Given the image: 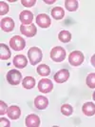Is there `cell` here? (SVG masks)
<instances>
[{
    "label": "cell",
    "instance_id": "obj_9",
    "mask_svg": "<svg viewBox=\"0 0 95 127\" xmlns=\"http://www.w3.org/2000/svg\"><path fill=\"white\" fill-rule=\"evenodd\" d=\"M69 77H70V72L67 69H61L54 75L53 79L57 83H64L69 79Z\"/></svg>",
    "mask_w": 95,
    "mask_h": 127
},
{
    "label": "cell",
    "instance_id": "obj_27",
    "mask_svg": "<svg viewBox=\"0 0 95 127\" xmlns=\"http://www.w3.org/2000/svg\"><path fill=\"white\" fill-rule=\"evenodd\" d=\"M21 3H22V5L23 6L27 7V8H29V7H32L35 5V3H36V1L35 0H22L21 1Z\"/></svg>",
    "mask_w": 95,
    "mask_h": 127
},
{
    "label": "cell",
    "instance_id": "obj_5",
    "mask_svg": "<svg viewBox=\"0 0 95 127\" xmlns=\"http://www.w3.org/2000/svg\"><path fill=\"white\" fill-rule=\"evenodd\" d=\"M84 59H85V57L82 52L80 51L72 52L69 56V61L70 65L72 66H80L84 62Z\"/></svg>",
    "mask_w": 95,
    "mask_h": 127
},
{
    "label": "cell",
    "instance_id": "obj_23",
    "mask_svg": "<svg viewBox=\"0 0 95 127\" xmlns=\"http://www.w3.org/2000/svg\"><path fill=\"white\" fill-rule=\"evenodd\" d=\"M61 113L64 116L69 117L73 113V108H72V106H70V104H63L62 107H61Z\"/></svg>",
    "mask_w": 95,
    "mask_h": 127
},
{
    "label": "cell",
    "instance_id": "obj_28",
    "mask_svg": "<svg viewBox=\"0 0 95 127\" xmlns=\"http://www.w3.org/2000/svg\"><path fill=\"white\" fill-rule=\"evenodd\" d=\"M0 125L3 127V126H11V124H10V121H8L7 119L5 118H1L0 119Z\"/></svg>",
    "mask_w": 95,
    "mask_h": 127
},
{
    "label": "cell",
    "instance_id": "obj_1",
    "mask_svg": "<svg viewBox=\"0 0 95 127\" xmlns=\"http://www.w3.org/2000/svg\"><path fill=\"white\" fill-rule=\"evenodd\" d=\"M28 57L30 60V63L32 65H36L38 64L43 58V54L42 51L37 48V47H32L29 51H28Z\"/></svg>",
    "mask_w": 95,
    "mask_h": 127
},
{
    "label": "cell",
    "instance_id": "obj_17",
    "mask_svg": "<svg viewBox=\"0 0 95 127\" xmlns=\"http://www.w3.org/2000/svg\"><path fill=\"white\" fill-rule=\"evenodd\" d=\"M11 57V51L9 47L6 44L1 43L0 44V59L2 60H7Z\"/></svg>",
    "mask_w": 95,
    "mask_h": 127
},
{
    "label": "cell",
    "instance_id": "obj_31",
    "mask_svg": "<svg viewBox=\"0 0 95 127\" xmlns=\"http://www.w3.org/2000/svg\"><path fill=\"white\" fill-rule=\"evenodd\" d=\"M92 98H93V100L95 101V92L93 93V95H92Z\"/></svg>",
    "mask_w": 95,
    "mask_h": 127
},
{
    "label": "cell",
    "instance_id": "obj_4",
    "mask_svg": "<svg viewBox=\"0 0 95 127\" xmlns=\"http://www.w3.org/2000/svg\"><path fill=\"white\" fill-rule=\"evenodd\" d=\"M10 46L14 51H22L26 46L25 39L19 35H14L10 40Z\"/></svg>",
    "mask_w": 95,
    "mask_h": 127
},
{
    "label": "cell",
    "instance_id": "obj_8",
    "mask_svg": "<svg viewBox=\"0 0 95 127\" xmlns=\"http://www.w3.org/2000/svg\"><path fill=\"white\" fill-rule=\"evenodd\" d=\"M36 24L41 28H48L51 24V20L50 16L46 13H40L36 16Z\"/></svg>",
    "mask_w": 95,
    "mask_h": 127
},
{
    "label": "cell",
    "instance_id": "obj_14",
    "mask_svg": "<svg viewBox=\"0 0 95 127\" xmlns=\"http://www.w3.org/2000/svg\"><path fill=\"white\" fill-rule=\"evenodd\" d=\"M25 122L27 127H38L40 125V119L37 115L31 114L26 118Z\"/></svg>",
    "mask_w": 95,
    "mask_h": 127
},
{
    "label": "cell",
    "instance_id": "obj_22",
    "mask_svg": "<svg viewBox=\"0 0 95 127\" xmlns=\"http://www.w3.org/2000/svg\"><path fill=\"white\" fill-rule=\"evenodd\" d=\"M65 7L70 12H75L78 8V1L77 0H66Z\"/></svg>",
    "mask_w": 95,
    "mask_h": 127
},
{
    "label": "cell",
    "instance_id": "obj_2",
    "mask_svg": "<svg viewBox=\"0 0 95 127\" xmlns=\"http://www.w3.org/2000/svg\"><path fill=\"white\" fill-rule=\"evenodd\" d=\"M66 57V51L63 47L57 46L51 51V58L55 62H62Z\"/></svg>",
    "mask_w": 95,
    "mask_h": 127
},
{
    "label": "cell",
    "instance_id": "obj_29",
    "mask_svg": "<svg viewBox=\"0 0 95 127\" xmlns=\"http://www.w3.org/2000/svg\"><path fill=\"white\" fill-rule=\"evenodd\" d=\"M90 63L92 64L93 67H95V55H93V56L91 57V58H90Z\"/></svg>",
    "mask_w": 95,
    "mask_h": 127
},
{
    "label": "cell",
    "instance_id": "obj_26",
    "mask_svg": "<svg viewBox=\"0 0 95 127\" xmlns=\"http://www.w3.org/2000/svg\"><path fill=\"white\" fill-rule=\"evenodd\" d=\"M8 111V107H7V104L4 101H0V115L1 116H4Z\"/></svg>",
    "mask_w": 95,
    "mask_h": 127
},
{
    "label": "cell",
    "instance_id": "obj_30",
    "mask_svg": "<svg viewBox=\"0 0 95 127\" xmlns=\"http://www.w3.org/2000/svg\"><path fill=\"white\" fill-rule=\"evenodd\" d=\"M45 2H46L47 4H52V3L54 2V1H45Z\"/></svg>",
    "mask_w": 95,
    "mask_h": 127
},
{
    "label": "cell",
    "instance_id": "obj_11",
    "mask_svg": "<svg viewBox=\"0 0 95 127\" xmlns=\"http://www.w3.org/2000/svg\"><path fill=\"white\" fill-rule=\"evenodd\" d=\"M49 105V99L44 95H38L34 99V106L38 110H44Z\"/></svg>",
    "mask_w": 95,
    "mask_h": 127
},
{
    "label": "cell",
    "instance_id": "obj_21",
    "mask_svg": "<svg viewBox=\"0 0 95 127\" xmlns=\"http://www.w3.org/2000/svg\"><path fill=\"white\" fill-rule=\"evenodd\" d=\"M58 38L61 42L68 43L71 40V33L69 31H61L58 34Z\"/></svg>",
    "mask_w": 95,
    "mask_h": 127
},
{
    "label": "cell",
    "instance_id": "obj_15",
    "mask_svg": "<svg viewBox=\"0 0 95 127\" xmlns=\"http://www.w3.org/2000/svg\"><path fill=\"white\" fill-rule=\"evenodd\" d=\"M7 115H8V117L11 120H17V119H19V117L21 115V110H20V108H19L18 106L13 105L10 108H8Z\"/></svg>",
    "mask_w": 95,
    "mask_h": 127
},
{
    "label": "cell",
    "instance_id": "obj_20",
    "mask_svg": "<svg viewBox=\"0 0 95 127\" xmlns=\"http://www.w3.org/2000/svg\"><path fill=\"white\" fill-rule=\"evenodd\" d=\"M36 71H37L38 75L42 76H47L51 74V69H50V67H49L48 65H46V64H41V65H39L37 67V69H36Z\"/></svg>",
    "mask_w": 95,
    "mask_h": 127
},
{
    "label": "cell",
    "instance_id": "obj_7",
    "mask_svg": "<svg viewBox=\"0 0 95 127\" xmlns=\"http://www.w3.org/2000/svg\"><path fill=\"white\" fill-rule=\"evenodd\" d=\"M20 32L28 37H32L36 34L37 29H36V26H34V24H30V25H23L22 24L20 26Z\"/></svg>",
    "mask_w": 95,
    "mask_h": 127
},
{
    "label": "cell",
    "instance_id": "obj_6",
    "mask_svg": "<svg viewBox=\"0 0 95 127\" xmlns=\"http://www.w3.org/2000/svg\"><path fill=\"white\" fill-rule=\"evenodd\" d=\"M52 89H53V84L52 81L49 78H43L38 83V90L43 94L50 93L52 91Z\"/></svg>",
    "mask_w": 95,
    "mask_h": 127
},
{
    "label": "cell",
    "instance_id": "obj_10",
    "mask_svg": "<svg viewBox=\"0 0 95 127\" xmlns=\"http://www.w3.org/2000/svg\"><path fill=\"white\" fill-rule=\"evenodd\" d=\"M19 19L23 25H30L33 20V14L30 11H22L19 15Z\"/></svg>",
    "mask_w": 95,
    "mask_h": 127
},
{
    "label": "cell",
    "instance_id": "obj_25",
    "mask_svg": "<svg viewBox=\"0 0 95 127\" xmlns=\"http://www.w3.org/2000/svg\"><path fill=\"white\" fill-rule=\"evenodd\" d=\"M9 12V6L8 4L5 3L4 1H1L0 2V14L1 15H4Z\"/></svg>",
    "mask_w": 95,
    "mask_h": 127
},
{
    "label": "cell",
    "instance_id": "obj_18",
    "mask_svg": "<svg viewBox=\"0 0 95 127\" xmlns=\"http://www.w3.org/2000/svg\"><path fill=\"white\" fill-rule=\"evenodd\" d=\"M51 16L56 20H60L65 16V11L61 7H55L51 10Z\"/></svg>",
    "mask_w": 95,
    "mask_h": 127
},
{
    "label": "cell",
    "instance_id": "obj_12",
    "mask_svg": "<svg viewBox=\"0 0 95 127\" xmlns=\"http://www.w3.org/2000/svg\"><path fill=\"white\" fill-rule=\"evenodd\" d=\"M13 63L16 68L23 69V68H25L26 66H27V64H28V59L23 55H17V56H15L14 58H13Z\"/></svg>",
    "mask_w": 95,
    "mask_h": 127
},
{
    "label": "cell",
    "instance_id": "obj_19",
    "mask_svg": "<svg viewBox=\"0 0 95 127\" xmlns=\"http://www.w3.org/2000/svg\"><path fill=\"white\" fill-rule=\"evenodd\" d=\"M22 85L25 89H32L35 85V79L32 76H26L22 80Z\"/></svg>",
    "mask_w": 95,
    "mask_h": 127
},
{
    "label": "cell",
    "instance_id": "obj_16",
    "mask_svg": "<svg viewBox=\"0 0 95 127\" xmlns=\"http://www.w3.org/2000/svg\"><path fill=\"white\" fill-rule=\"evenodd\" d=\"M83 113L88 116V117H91L95 114V104L92 102H86L82 107Z\"/></svg>",
    "mask_w": 95,
    "mask_h": 127
},
{
    "label": "cell",
    "instance_id": "obj_13",
    "mask_svg": "<svg viewBox=\"0 0 95 127\" xmlns=\"http://www.w3.org/2000/svg\"><path fill=\"white\" fill-rule=\"evenodd\" d=\"M14 28V21L11 17H6L1 20V29L6 32H12Z\"/></svg>",
    "mask_w": 95,
    "mask_h": 127
},
{
    "label": "cell",
    "instance_id": "obj_24",
    "mask_svg": "<svg viewBox=\"0 0 95 127\" xmlns=\"http://www.w3.org/2000/svg\"><path fill=\"white\" fill-rule=\"evenodd\" d=\"M86 82H87L88 87L91 88V89L95 88V73H91V74H89V76H87Z\"/></svg>",
    "mask_w": 95,
    "mask_h": 127
},
{
    "label": "cell",
    "instance_id": "obj_3",
    "mask_svg": "<svg viewBox=\"0 0 95 127\" xmlns=\"http://www.w3.org/2000/svg\"><path fill=\"white\" fill-rule=\"evenodd\" d=\"M6 78L11 85H18L22 79V74L17 70H11L7 73Z\"/></svg>",
    "mask_w": 95,
    "mask_h": 127
}]
</instances>
